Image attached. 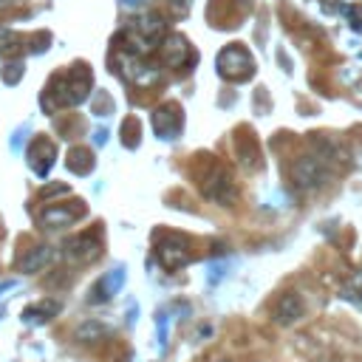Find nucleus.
Masks as SVG:
<instances>
[{
    "label": "nucleus",
    "instance_id": "15",
    "mask_svg": "<svg viewBox=\"0 0 362 362\" xmlns=\"http://www.w3.org/2000/svg\"><path fill=\"white\" fill-rule=\"evenodd\" d=\"M178 124H181V119H178V113H173V107H161V110L153 113V127L161 139H173Z\"/></svg>",
    "mask_w": 362,
    "mask_h": 362
},
{
    "label": "nucleus",
    "instance_id": "12",
    "mask_svg": "<svg viewBox=\"0 0 362 362\" xmlns=\"http://www.w3.org/2000/svg\"><path fill=\"white\" fill-rule=\"evenodd\" d=\"M54 158H57V147H54L48 139H34V141H31L28 164H31V170H34L37 175H45V173L51 170Z\"/></svg>",
    "mask_w": 362,
    "mask_h": 362
},
{
    "label": "nucleus",
    "instance_id": "9",
    "mask_svg": "<svg viewBox=\"0 0 362 362\" xmlns=\"http://www.w3.org/2000/svg\"><path fill=\"white\" fill-rule=\"evenodd\" d=\"M133 31H136L139 42H144V51H150V48L164 37L167 23H164V17H161V14H156V11H144L141 17H136Z\"/></svg>",
    "mask_w": 362,
    "mask_h": 362
},
{
    "label": "nucleus",
    "instance_id": "8",
    "mask_svg": "<svg viewBox=\"0 0 362 362\" xmlns=\"http://www.w3.org/2000/svg\"><path fill=\"white\" fill-rule=\"evenodd\" d=\"M201 192H204L209 201L221 204V206H226V204H232V201L238 198V187H235L232 175L223 173V170H215V173L206 178V184L201 187Z\"/></svg>",
    "mask_w": 362,
    "mask_h": 362
},
{
    "label": "nucleus",
    "instance_id": "7",
    "mask_svg": "<svg viewBox=\"0 0 362 362\" xmlns=\"http://www.w3.org/2000/svg\"><path fill=\"white\" fill-rule=\"evenodd\" d=\"M82 215H85L82 201L76 206H71V204H51V206H45L40 212V226H45V229H65V226L76 223Z\"/></svg>",
    "mask_w": 362,
    "mask_h": 362
},
{
    "label": "nucleus",
    "instance_id": "1",
    "mask_svg": "<svg viewBox=\"0 0 362 362\" xmlns=\"http://www.w3.org/2000/svg\"><path fill=\"white\" fill-rule=\"evenodd\" d=\"M88 90H90V74L85 65H76L74 71H68L65 76L57 79V102L59 105H79L88 99Z\"/></svg>",
    "mask_w": 362,
    "mask_h": 362
},
{
    "label": "nucleus",
    "instance_id": "20",
    "mask_svg": "<svg viewBox=\"0 0 362 362\" xmlns=\"http://www.w3.org/2000/svg\"><path fill=\"white\" fill-rule=\"evenodd\" d=\"M54 192H68V187H65V184H57V187H45L40 195L45 198V195H54Z\"/></svg>",
    "mask_w": 362,
    "mask_h": 362
},
{
    "label": "nucleus",
    "instance_id": "18",
    "mask_svg": "<svg viewBox=\"0 0 362 362\" xmlns=\"http://www.w3.org/2000/svg\"><path fill=\"white\" fill-rule=\"evenodd\" d=\"M23 76V62H6L3 65V82L6 85H17Z\"/></svg>",
    "mask_w": 362,
    "mask_h": 362
},
{
    "label": "nucleus",
    "instance_id": "4",
    "mask_svg": "<svg viewBox=\"0 0 362 362\" xmlns=\"http://www.w3.org/2000/svg\"><path fill=\"white\" fill-rule=\"evenodd\" d=\"M99 252H102V240H99V235H90V232L74 235L62 243V255L71 263H90L99 257Z\"/></svg>",
    "mask_w": 362,
    "mask_h": 362
},
{
    "label": "nucleus",
    "instance_id": "11",
    "mask_svg": "<svg viewBox=\"0 0 362 362\" xmlns=\"http://www.w3.org/2000/svg\"><path fill=\"white\" fill-rule=\"evenodd\" d=\"M54 246H48V243H40V246H31L23 257H20V263H17V269L23 272V274H37V272H42L45 266H51L54 263Z\"/></svg>",
    "mask_w": 362,
    "mask_h": 362
},
{
    "label": "nucleus",
    "instance_id": "21",
    "mask_svg": "<svg viewBox=\"0 0 362 362\" xmlns=\"http://www.w3.org/2000/svg\"><path fill=\"white\" fill-rule=\"evenodd\" d=\"M218 362H229V359H218Z\"/></svg>",
    "mask_w": 362,
    "mask_h": 362
},
{
    "label": "nucleus",
    "instance_id": "16",
    "mask_svg": "<svg viewBox=\"0 0 362 362\" xmlns=\"http://www.w3.org/2000/svg\"><path fill=\"white\" fill-rule=\"evenodd\" d=\"M59 300H42V303H37V305H28L25 311H23V320L25 322H48L51 317H57L59 314Z\"/></svg>",
    "mask_w": 362,
    "mask_h": 362
},
{
    "label": "nucleus",
    "instance_id": "5",
    "mask_svg": "<svg viewBox=\"0 0 362 362\" xmlns=\"http://www.w3.org/2000/svg\"><path fill=\"white\" fill-rule=\"evenodd\" d=\"M156 257H158V263H161L167 272H175V269H181V266H187V263H189L187 240L178 238V235H167L164 240H158Z\"/></svg>",
    "mask_w": 362,
    "mask_h": 362
},
{
    "label": "nucleus",
    "instance_id": "6",
    "mask_svg": "<svg viewBox=\"0 0 362 362\" xmlns=\"http://www.w3.org/2000/svg\"><path fill=\"white\" fill-rule=\"evenodd\" d=\"M119 65H122V76H124L127 82L139 85V88H147V85L158 82V71H156V68H150L147 62H141V57H139V54H133V51L119 54Z\"/></svg>",
    "mask_w": 362,
    "mask_h": 362
},
{
    "label": "nucleus",
    "instance_id": "3",
    "mask_svg": "<svg viewBox=\"0 0 362 362\" xmlns=\"http://www.w3.org/2000/svg\"><path fill=\"white\" fill-rule=\"evenodd\" d=\"M252 68H255V62H252V57L240 45H229V48H223L218 54V71L226 79H235V82L246 79L252 74Z\"/></svg>",
    "mask_w": 362,
    "mask_h": 362
},
{
    "label": "nucleus",
    "instance_id": "14",
    "mask_svg": "<svg viewBox=\"0 0 362 362\" xmlns=\"http://www.w3.org/2000/svg\"><path fill=\"white\" fill-rule=\"evenodd\" d=\"M107 334H110V328H107L105 322H99V320H85V322H79V325H76V331H74L76 342H82V345L102 342Z\"/></svg>",
    "mask_w": 362,
    "mask_h": 362
},
{
    "label": "nucleus",
    "instance_id": "13",
    "mask_svg": "<svg viewBox=\"0 0 362 362\" xmlns=\"http://www.w3.org/2000/svg\"><path fill=\"white\" fill-rule=\"evenodd\" d=\"M161 59H164L170 68H184L187 59H189V45H187V40H184L181 34L164 37V42H161Z\"/></svg>",
    "mask_w": 362,
    "mask_h": 362
},
{
    "label": "nucleus",
    "instance_id": "17",
    "mask_svg": "<svg viewBox=\"0 0 362 362\" xmlns=\"http://www.w3.org/2000/svg\"><path fill=\"white\" fill-rule=\"evenodd\" d=\"M122 280H124V274H122V269H116V272H110V274H105L96 286H93V297H90V303H102V300H110V294L122 286Z\"/></svg>",
    "mask_w": 362,
    "mask_h": 362
},
{
    "label": "nucleus",
    "instance_id": "10",
    "mask_svg": "<svg viewBox=\"0 0 362 362\" xmlns=\"http://www.w3.org/2000/svg\"><path fill=\"white\" fill-rule=\"evenodd\" d=\"M303 314H305V303H303V297L297 291H283L272 305V317H274L277 325H291Z\"/></svg>",
    "mask_w": 362,
    "mask_h": 362
},
{
    "label": "nucleus",
    "instance_id": "2",
    "mask_svg": "<svg viewBox=\"0 0 362 362\" xmlns=\"http://www.w3.org/2000/svg\"><path fill=\"white\" fill-rule=\"evenodd\" d=\"M328 178H331V173L320 156H300L291 167V184L297 189H317Z\"/></svg>",
    "mask_w": 362,
    "mask_h": 362
},
{
    "label": "nucleus",
    "instance_id": "19",
    "mask_svg": "<svg viewBox=\"0 0 362 362\" xmlns=\"http://www.w3.org/2000/svg\"><path fill=\"white\" fill-rule=\"evenodd\" d=\"M0 51L3 54H14L17 51V34H11V31H0Z\"/></svg>",
    "mask_w": 362,
    "mask_h": 362
},
{
    "label": "nucleus",
    "instance_id": "22",
    "mask_svg": "<svg viewBox=\"0 0 362 362\" xmlns=\"http://www.w3.org/2000/svg\"><path fill=\"white\" fill-rule=\"evenodd\" d=\"M0 3H6V0H0Z\"/></svg>",
    "mask_w": 362,
    "mask_h": 362
}]
</instances>
